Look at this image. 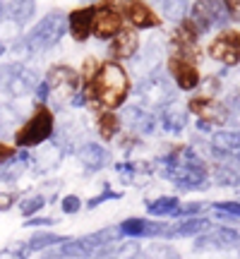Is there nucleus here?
I'll use <instances>...</instances> for the list:
<instances>
[{
    "label": "nucleus",
    "mask_w": 240,
    "mask_h": 259,
    "mask_svg": "<svg viewBox=\"0 0 240 259\" xmlns=\"http://www.w3.org/2000/svg\"><path fill=\"white\" fill-rule=\"evenodd\" d=\"M82 89L89 96V106L99 111H115L132 94V77L118 60H106L99 65V72L92 82H84Z\"/></svg>",
    "instance_id": "nucleus-1"
},
{
    "label": "nucleus",
    "mask_w": 240,
    "mask_h": 259,
    "mask_svg": "<svg viewBox=\"0 0 240 259\" xmlns=\"http://www.w3.org/2000/svg\"><path fill=\"white\" fill-rule=\"evenodd\" d=\"M161 176L178 190H207L209 166L192 147H173L161 156Z\"/></svg>",
    "instance_id": "nucleus-2"
},
{
    "label": "nucleus",
    "mask_w": 240,
    "mask_h": 259,
    "mask_svg": "<svg viewBox=\"0 0 240 259\" xmlns=\"http://www.w3.org/2000/svg\"><path fill=\"white\" fill-rule=\"evenodd\" d=\"M53 132H56L53 108L46 106V103H36L31 115L15 130L12 142H15L17 149H36V147H41V144L51 142V139H53Z\"/></svg>",
    "instance_id": "nucleus-3"
},
{
    "label": "nucleus",
    "mask_w": 240,
    "mask_h": 259,
    "mask_svg": "<svg viewBox=\"0 0 240 259\" xmlns=\"http://www.w3.org/2000/svg\"><path fill=\"white\" fill-rule=\"evenodd\" d=\"M67 34V15L60 10H51L48 15L38 19L27 34H22V38L27 41V46L31 48L34 56H41L51 48H56L63 36Z\"/></svg>",
    "instance_id": "nucleus-4"
},
{
    "label": "nucleus",
    "mask_w": 240,
    "mask_h": 259,
    "mask_svg": "<svg viewBox=\"0 0 240 259\" xmlns=\"http://www.w3.org/2000/svg\"><path fill=\"white\" fill-rule=\"evenodd\" d=\"M137 101L144 111H161L164 106L171 101H176V84L164 70L156 74H151L147 79H142L137 84Z\"/></svg>",
    "instance_id": "nucleus-5"
},
{
    "label": "nucleus",
    "mask_w": 240,
    "mask_h": 259,
    "mask_svg": "<svg viewBox=\"0 0 240 259\" xmlns=\"http://www.w3.org/2000/svg\"><path fill=\"white\" fill-rule=\"evenodd\" d=\"M194 252H240V231L231 226H212L194 238Z\"/></svg>",
    "instance_id": "nucleus-6"
},
{
    "label": "nucleus",
    "mask_w": 240,
    "mask_h": 259,
    "mask_svg": "<svg viewBox=\"0 0 240 259\" xmlns=\"http://www.w3.org/2000/svg\"><path fill=\"white\" fill-rule=\"evenodd\" d=\"M166 46H161V41H149L147 46H139L135 58L130 60V72L142 82L151 74L161 72L166 65Z\"/></svg>",
    "instance_id": "nucleus-7"
},
{
    "label": "nucleus",
    "mask_w": 240,
    "mask_h": 259,
    "mask_svg": "<svg viewBox=\"0 0 240 259\" xmlns=\"http://www.w3.org/2000/svg\"><path fill=\"white\" fill-rule=\"evenodd\" d=\"M207 53L223 67L240 65V31H228V29L221 31L219 36L212 38V44L207 46Z\"/></svg>",
    "instance_id": "nucleus-8"
},
{
    "label": "nucleus",
    "mask_w": 240,
    "mask_h": 259,
    "mask_svg": "<svg viewBox=\"0 0 240 259\" xmlns=\"http://www.w3.org/2000/svg\"><path fill=\"white\" fill-rule=\"evenodd\" d=\"M123 17H125V24H130L137 31L158 29L164 24L161 15H156V10L151 8L147 0H125L123 3Z\"/></svg>",
    "instance_id": "nucleus-9"
},
{
    "label": "nucleus",
    "mask_w": 240,
    "mask_h": 259,
    "mask_svg": "<svg viewBox=\"0 0 240 259\" xmlns=\"http://www.w3.org/2000/svg\"><path fill=\"white\" fill-rule=\"evenodd\" d=\"M125 27H128V24H125V17H123V10L96 5L94 24H92V36L94 38H99V41H111V38L118 36Z\"/></svg>",
    "instance_id": "nucleus-10"
},
{
    "label": "nucleus",
    "mask_w": 240,
    "mask_h": 259,
    "mask_svg": "<svg viewBox=\"0 0 240 259\" xmlns=\"http://www.w3.org/2000/svg\"><path fill=\"white\" fill-rule=\"evenodd\" d=\"M166 74L173 79L176 89H180V92L199 89V82H202V74L197 70V65L190 63V60H183V58H176V56L166 58Z\"/></svg>",
    "instance_id": "nucleus-11"
},
{
    "label": "nucleus",
    "mask_w": 240,
    "mask_h": 259,
    "mask_svg": "<svg viewBox=\"0 0 240 259\" xmlns=\"http://www.w3.org/2000/svg\"><path fill=\"white\" fill-rule=\"evenodd\" d=\"M187 111L194 113L197 118L212 122V125H221L226 127V120H228V108H226V101H219V99H204V96H194L187 101Z\"/></svg>",
    "instance_id": "nucleus-12"
},
{
    "label": "nucleus",
    "mask_w": 240,
    "mask_h": 259,
    "mask_svg": "<svg viewBox=\"0 0 240 259\" xmlns=\"http://www.w3.org/2000/svg\"><path fill=\"white\" fill-rule=\"evenodd\" d=\"M94 12H96V5H82V8H74L67 12V34L72 36V41L84 44L92 36Z\"/></svg>",
    "instance_id": "nucleus-13"
},
{
    "label": "nucleus",
    "mask_w": 240,
    "mask_h": 259,
    "mask_svg": "<svg viewBox=\"0 0 240 259\" xmlns=\"http://www.w3.org/2000/svg\"><path fill=\"white\" fill-rule=\"evenodd\" d=\"M74 154H77V161H79L89 173L103 170V168L111 163V154H108V149L103 147V144H99V142H92V139L82 142L79 147L74 149Z\"/></svg>",
    "instance_id": "nucleus-14"
},
{
    "label": "nucleus",
    "mask_w": 240,
    "mask_h": 259,
    "mask_svg": "<svg viewBox=\"0 0 240 259\" xmlns=\"http://www.w3.org/2000/svg\"><path fill=\"white\" fill-rule=\"evenodd\" d=\"M212 156L216 158H240V130H216L209 137Z\"/></svg>",
    "instance_id": "nucleus-15"
},
{
    "label": "nucleus",
    "mask_w": 240,
    "mask_h": 259,
    "mask_svg": "<svg viewBox=\"0 0 240 259\" xmlns=\"http://www.w3.org/2000/svg\"><path fill=\"white\" fill-rule=\"evenodd\" d=\"M139 46H142V41H139L137 29L125 27L118 36H113L108 41V56H111V60H118V63L120 60H132Z\"/></svg>",
    "instance_id": "nucleus-16"
},
{
    "label": "nucleus",
    "mask_w": 240,
    "mask_h": 259,
    "mask_svg": "<svg viewBox=\"0 0 240 259\" xmlns=\"http://www.w3.org/2000/svg\"><path fill=\"white\" fill-rule=\"evenodd\" d=\"M187 122H190V111H187V106H180V103L171 101L168 106H164V108L158 111V127L164 130V132L180 135V132H185Z\"/></svg>",
    "instance_id": "nucleus-17"
},
{
    "label": "nucleus",
    "mask_w": 240,
    "mask_h": 259,
    "mask_svg": "<svg viewBox=\"0 0 240 259\" xmlns=\"http://www.w3.org/2000/svg\"><path fill=\"white\" fill-rule=\"evenodd\" d=\"M44 82L51 87V92H53V89H74V92L82 89V77H79V72L65 63L51 65L46 77H44Z\"/></svg>",
    "instance_id": "nucleus-18"
},
{
    "label": "nucleus",
    "mask_w": 240,
    "mask_h": 259,
    "mask_svg": "<svg viewBox=\"0 0 240 259\" xmlns=\"http://www.w3.org/2000/svg\"><path fill=\"white\" fill-rule=\"evenodd\" d=\"M29 163H31V154H29V149H17V154L5 161V163H0V183L3 185H12V183H17L19 178L27 173Z\"/></svg>",
    "instance_id": "nucleus-19"
},
{
    "label": "nucleus",
    "mask_w": 240,
    "mask_h": 259,
    "mask_svg": "<svg viewBox=\"0 0 240 259\" xmlns=\"http://www.w3.org/2000/svg\"><path fill=\"white\" fill-rule=\"evenodd\" d=\"M0 10H3V15L12 17L17 24L27 27L36 15V0H0Z\"/></svg>",
    "instance_id": "nucleus-20"
},
{
    "label": "nucleus",
    "mask_w": 240,
    "mask_h": 259,
    "mask_svg": "<svg viewBox=\"0 0 240 259\" xmlns=\"http://www.w3.org/2000/svg\"><path fill=\"white\" fill-rule=\"evenodd\" d=\"M44 149H38L36 156H31V163H34V170L36 173H48V170H53V168L60 166V161L65 158V151L58 147L56 142H51V144H41Z\"/></svg>",
    "instance_id": "nucleus-21"
},
{
    "label": "nucleus",
    "mask_w": 240,
    "mask_h": 259,
    "mask_svg": "<svg viewBox=\"0 0 240 259\" xmlns=\"http://www.w3.org/2000/svg\"><path fill=\"white\" fill-rule=\"evenodd\" d=\"M212 228V221L207 216H185L173 223V240L176 238H197Z\"/></svg>",
    "instance_id": "nucleus-22"
},
{
    "label": "nucleus",
    "mask_w": 240,
    "mask_h": 259,
    "mask_svg": "<svg viewBox=\"0 0 240 259\" xmlns=\"http://www.w3.org/2000/svg\"><path fill=\"white\" fill-rule=\"evenodd\" d=\"M183 202L173 197V194H161L156 199H149L147 202V213L154 216V219H178V211H180Z\"/></svg>",
    "instance_id": "nucleus-23"
},
{
    "label": "nucleus",
    "mask_w": 240,
    "mask_h": 259,
    "mask_svg": "<svg viewBox=\"0 0 240 259\" xmlns=\"http://www.w3.org/2000/svg\"><path fill=\"white\" fill-rule=\"evenodd\" d=\"M123 132V120L115 111H99L96 115V135L101 142H113Z\"/></svg>",
    "instance_id": "nucleus-24"
},
{
    "label": "nucleus",
    "mask_w": 240,
    "mask_h": 259,
    "mask_svg": "<svg viewBox=\"0 0 240 259\" xmlns=\"http://www.w3.org/2000/svg\"><path fill=\"white\" fill-rule=\"evenodd\" d=\"M142 252V245L137 240H130L125 238V242H113L106 245L94 254V259H135Z\"/></svg>",
    "instance_id": "nucleus-25"
},
{
    "label": "nucleus",
    "mask_w": 240,
    "mask_h": 259,
    "mask_svg": "<svg viewBox=\"0 0 240 259\" xmlns=\"http://www.w3.org/2000/svg\"><path fill=\"white\" fill-rule=\"evenodd\" d=\"M65 240H67V235L53 233L51 228H38V231L31 233V238L27 240V247H29V252H46Z\"/></svg>",
    "instance_id": "nucleus-26"
},
{
    "label": "nucleus",
    "mask_w": 240,
    "mask_h": 259,
    "mask_svg": "<svg viewBox=\"0 0 240 259\" xmlns=\"http://www.w3.org/2000/svg\"><path fill=\"white\" fill-rule=\"evenodd\" d=\"M158 8H161V19L180 24L190 15L192 5H190V0H158Z\"/></svg>",
    "instance_id": "nucleus-27"
},
{
    "label": "nucleus",
    "mask_w": 240,
    "mask_h": 259,
    "mask_svg": "<svg viewBox=\"0 0 240 259\" xmlns=\"http://www.w3.org/2000/svg\"><path fill=\"white\" fill-rule=\"evenodd\" d=\"M147 221L149 219H142V216H130L125 221L118 223L123 238H130V240H144L147 238Z\"/></svg>",
    "instance_id": "nucleus-28"
},
{
    "label": "nucleus",
    "mask_w": 240,
    "mask_h": 259,
    "mask_svg": "<svg viewBox=\"0 0 240 259\" xmlns=\"http://www.w3.org/2000/svg\"><path fill=\"white\" fill-rule=\"evenodd\" d=\"M48 202V197L46 194H41V192H34V194H27V197H22L19 199V213L24 216V219H31V216H38V213L44 211V206H46Z\"/></svg>",
    "instance_id": "nucleus-29"
},
{
    "label": "nucleus",
    "mask_w": 240,
    "mask_h": 259,
    "mask_svg": "<svg viewBox=\"0 0 240 259\" xmlns=\"http://www.w3.org/2000/svg\"><path fill=\"white\" fill-rule=\"evenodd\" d=\"M142 252L147 254V259H183V254L168 242H154V245H149L147 250Z\"/></svg>",
    "instance_id": "nucleus-30"
},
{
    "label": "nucleus",
    "mask_w": 240,
    "mask_h": 259,
    "mask_svg": "<svg viewBox=\"0 0 240 259\" xmlns=\"http://www.w3.org/2000/svg\"><path fill=\"white\" fill-rule=\"evenodd\" d=\"M214 211L219 219H228V221H240V202H233V199H226V202H216L212 204Z\"/></svg>",
    "instance_id": "nucleus-31"
},
{
    "label": "nucleus",
    "mask_w": 240,
    "mask_h": 259,
    "mask_svg": "<svg viewBox=\"0 0 240 259\" xmlns=\"http://www.w3.org/2000/svg\"><path fill=\"white\" fill-rule=\"evenodd\" d=\"M199 89H202L199 96H204V99H216V94L221 92V77H219V74L204 77L202 82H199Z\"/></svg>",
    "instance_id": "nucleus-32"
},
{
    "label": "nucleus",
    "mask_w": 240,
    "mask_h": 259,
    "mask_svg": "<svg viewBox=\"0 0 240 259\" xmlns=\"http://www.w3.org/2000/svg\"><path fill=\"white\" fill-rule=\"evenodd\" d=\"M111 199H120V192H113V190H111L108 185H103V187H101V192L94 194V197H89L84 206H87V209H96V206H101L103 202H111Z\"/></svg>",
    "instance_id": "nucleus-33"
},
{
    "label": "nucleus",
    "mask_w": 240,
    "mask_h": 259,
    "mask_svg": "<svg viewBox=\"0 0 240 259\" xmlns=\"http://www.w3.org/2000/svg\"><path fill=\"white\" fill-rule=\"evenodd\" d=\"M82 206H84V202L77 197V194H65L63 199H60V211L63 213H79L82 211Z\"/></svg>",
    "instance_id": "nucleus-34"
},
{
    "label": "nucleus",
    "mask_w": 240,
    "mask_h": 259,
    "mask_svg": "<svg viewBox=\"0 0 240 259\" xmlns=\"http://www.w3.org/2000/svg\"><path fill=\"white\" fill-rule=\"evenodd\" d=\"M226 108H228V120H226V127L240 130V99H231V101H226Z\"/></svg>",
    "instance_id": "nucleus-35"
},
{
    "label": "nucleus",
    "mask_w": 240,
    "mask_h": 259,
    "mask_svg": "<svg viewBox=\"0 0 240 259\" xmlns=\"http://www.w3.org/2000/svg\"><path fill=\"white\" fill-rule=\"evenodd\" d=\"M99 60H96V58H84V63H82V70H79V77H82V84L84 82H92L94 79V74L99 72Z\"/></svg>",
    "instance_id": "nucleus-36"
},
{
    "label": "nucleus",
    "mask_w": 240,
    "mask_h": 259,
    "mask_svg": "<svg viewBox=\"0 0 240 259\" xmlns=\"http://www.w3.org/2000/svg\"><path fill=\"white\" fill-rule=\"evenodd\" d=\"M204 209H207V204H202V202H187L180 206L178 219H185V216H204Z\"/></svg>",
    "instance_id": "nucleus-37"
},
{
    "label": "nucleus",
    "mask_w": 240,
    "mask_h": 259,
    "mask_svg": "<svg viewBox=\"0 0 240 259\" xmlns=\"http://www.w3.org/2000/svg\"><path fill=\"white\" fill-rule=\"evenodd\" d=\"M31 252H29L27 242H24V247H5V250H0V259H27Z\"/></svg>",
    "instance_id": "nucleus-38"
},
{
    "label": "nucleus",
    "mask_w": 240,
    "mask_h": 259,
    "mask_svg": "<svg viewBox=\"0 0 240 259\" xmlns=\"http://www.w3.org/2000/svg\"><path fill=\"white\" fill-rule=\"evenodd\" d=\"M17 202H19L17 192H12V190H3V192H0V211H10Z\"/></svg>",
    "instance_id": "nucleus-39"
},
{
    "label": "nucleus",
    "mask_w": 240,
    "mask_h": 259,
    "mask_svg": "<svg viewBox=\"0 0 240 259\" xmlns=\"http://www.w3.org/2000/svg\"><path fill=\"white\" fill-rule=\"evenodd\" d=\"M27 228H48V226H56V219H51V216H31V219H27V223H24Z\"/></svg>",
    "instance_id": "nucleus-40"
},
{
    "label": "nucleus",
    "mask_w": 240,
    "mask_h": 259,
    "mask_svg": "<svg viewBox=\"0 0 240 259\" xmlns=\"http://www.w3.org/2000/svg\"><path fill=\"white\" fill-rule=\"evenodd\" d=\"M228 15H231V22H240V0H221Z\"/></svg>",
    "instance_id": "nucleus-41"
},
{
    "label": "nucleus",
    "mask_w": 240,
    "mask_h": 259,
    "mask_svg": "<svg viewBox=\"0 0 240 259\" xmlns=\"http://www.w3.org/2000/svg\"><path fill=\"white\" fill-rule=\"evenodd\" d=\"M15 154H17V147H15V144H5V142H0V163L10 161Z\"/></svg>",
    "instance_id": "nucleus-42"
},
{
    "label": "nucleus",
    "mask_w": 240,
    "mask_h": 259,
    "mask_svg": "<svg viewBox=\"0 0 240 259\" xmlns=\"http://www.w3.org/2000/svg\"><path fill=\"white\" fill-rule=\"evenodd\" d=\"M194 125H197V130H199V132H202V135H212L214 132V125L212 122H207V120H202V118H197V122H194Z\"/></svg>",
    "instance_id": "nucleus-43"
},
{
    "label": "nucleus",
    "mask_w": 240,
    "mask_h": 259,
    "mask_svg": "<svg viewBox=\"0 0 240 259\" xmlns=\"http://www.w3.org/2000/svg\"><path fill=\"white\" fill-rule=\"evenodd\" d=\"M5 53H8V46H5V41H3V38H0V58L5 56Z\"/></svg>",
    "instance_id": "nucleus-44"
},
{
    "label": "nucleus",
    "mask_w": 240,
    "mask_h": 259,
    "mask_svg": "<svg viewBox=\"0 0 240 259\" xmlns=\"http://www.w3.org/2000/svg\"><path fill=\"white\" fill-rule=\"evenodd\" d=\"M99 0H82V5H96Z\"/></svg>",
    "instance_id": "nucleus-45"
}]
</instances>
